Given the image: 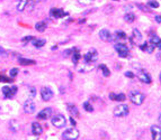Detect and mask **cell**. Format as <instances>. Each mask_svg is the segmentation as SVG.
Returning a JSON list of instances; mask_svg holds the SVG:
<instances>
[{
    "label": "cell",
    "instance_id": "6da1fadb",
    "mask_svg": "<svg viewBox=\"0 0 161 140\" xmlns=\"http://www.w3.org/2000/svg\"><path fill=\"white\" fill-rule=\"evenodd\" d=\"M129 98H130V100L133 104L135 105H141L143 102H144V99H145V96L143 93H141L140 91H131L130 93H129Z\"/></svg>",
    "mask_w": 161,
    "mask_h": 140
},
{
    "label": "cell",
    "instance_id": "7a4b0ae2",
    "mask_svg": "<svg viewBox=\"0 0 161 140\" xmlns=\"http://www.w3.org/2000/svg\"><path fill=\"white\" fill-rule=\"evenodd\" d=\"M62 138L64 140H77L79 138V130L76 129V128L66 129V130L63 132Z\"/></svg>",
    "mask_w": 161,
    "mask_h": 140
},
{
    "label": "cell",
    "instance_id": "3957f363",
    "mask_svg": "<svg viewBox=\"0 0 161 140\" xmlns=\"http://www.w3.org/2000/svg\"><path fill=\"white\" fill-rule=\"evenodd\" d=\"M51 122H52V125H54L55 128H63L66 123V119L64 118V115L56 114V115H53V117H52Z\"/></svg>",
    "mask_w": 161,
    "mask_h": 140
},
{
    "label": "cell",
    "instance_id": "277c9868",
    "mask_svg": "<svg viewBox=\"0 0 161 140\" xmlns=\"http://www.w3.org/2000/svg\"><path fill=\"white\" fill-rule=\"evenodd\" d=\"M113 113H114V115L117 117V118L125 117V115L129 114V106L125 104H118L115 109H114Z\"/></svg>",
    "mask_w": 161,
    "mask_h": 140
},
{
    "label": "cell",
    "instance_id": "5b68a950",
    "mask_svg": "<svg viewBox=\"0 0 161 140\" xmlns=\"http://www.w3.org/2000/svg\"><path fill=\"white\" fill-rule=\"evenodd\" d=\"M115 50L117 52V54L121 56V57H127L129 56V47L125 45V44H123V43H117L115 44Z\"/></svg>",
    "mask_w": 161,
    "mask_h": 140
},
{
    "label": "cell",
    "instance_id": "8992f818",
    "mask_svg": "<svg viewBox=\"0 0 161 140\" xmlns=\"http://www.w3.org/2000/svg\"><path fill=\"white\" fill-rule=\"evenodd\" d=\"M136 76H137V79L143 82V83H145V84H150L151 83V76L149 73H146L144 70H139L136 72Z\"/></svg>",
    "mask_w": 161,
    "mask_h": 140
},
{
    "label": "cell",
    "instance_id": "52a82bcc",
    "mask_svg": "<svg viewBox=\"0 0 161 140\" xmlns=\"http://www.w3.org/2000/svg\"><path fill=\"white\" fill-rule=\"evenodd\" d=\"M98 58V53L95 48H91L87 54L85 55V61L87 64H91V63H95Z\"/></svg>",
    "mask_w": 161,
    "mask_h": 140
},
{
    "label": "cell",
    "instance_id": "ba28073f",
    "mask_svg": "<svg viewBox=\"0 0 161 140\" xmlns=\"http://www.w3.org/2000/svg\"><path fill=\"white\" fill-rule=\"evenodd\" d=\"M17 93V88L16 86H4L2 88V94L6 99H11L14 98Z\"/></svg>",
    "mask_w": 161,
    "mask_h": 140
},
{
    "label": "cell",
    "instance_id": "9c48e42d",
    "mask_svg": "<svg viewBox=\"0 0 161 140\" xmlns=\"http://www.w3.org/2000/svg\"><path fill=\"white\" fill-rule=\"evenodd\" d=\"M41 96L43 101H50L53 98V91L50 88H42L41 89Z\"/></svg>",
    "mask_w": 161,
    "mask_h": 140
},
{
    "label": "cell",
    "instance_id": "30bf717a",
    "mask_svg": "<svg viewBox=\"0 0 161 140\" xmlns=\"http://www.w3.org/2000/svg\"><path fill=\"white\" fill-rule=\"evenodd\" d=\"M52 112H53V111H52L51 108H45V109L41 110L40 112L37 113V119H40V120H46V119L51 118Z\"/></svg>",
    "mask_w": 161,
    "mask_h": 140
},
{
    "label": "cell",
    "instance_id": "8fae6325",
    "mask_svg": "<svg viewBox=\"0 0 161 140\" xmlns=\"http://www.w3.org/2000/svg\"><path fill=\"white\" fill-rule=\"evenodd\" d=\"M36 110V105L35 103L33 102V101L30 100H27L24 103V111H25L26 113H28V114H32V113H34Z\"/></svg>",
    "mask_w": 161,
    "mask_h": 140
},
{
    "label": "cell",
    "instance_id": "7c38bea8",
    "mask_svg": "<svg viewBox=\"0 0 161 140\" xmlns=\"http://www.w3.org/2000/svg\"><path fill=\"white\" fill-rule=\"evenodd\" d=\"M99 37H100V39L104 40V42H112V40L114 39L113 35L109 33V30H107V29H101L100 31H99Z\"/></svg>",
    "mask_w": 161,
    "mask_h": 140
},
{
    "label": "cell",
    "instance_id": "4fadbf2b",
    "mask_svg": "<svg viewBox=\"0 0 161 140\" xmlns=\"http://www.w3.org/2000/svg\"><path fill=\"white\" fill-rule=\"evenodd\" d=\"M50 16L52 18H63L66 16V12L60 8H52L50 10Z\"/></svg>",
    "mask_w": 161,
    "mask_h": 140
},
{
    "label": "cell",
    "instance_id": "5bb4252c",
    "mask_svg": "<svg viewBox=\"0 0 161 140\" xmlns=\"http://www.w3.org/2000/svg\"><path fill=\"white\" fill-rule=\"evenodd\" d=\"M151 135L152 140H161V128L159 125H152Z\"/></svg>",
    "mask_w": 161,
    "mask_h": 140
},
{
    "label": "cell",
    "instance_id": "9a60e30c",
    "mask_svg": "<svg viewBox=\"0 0 161 140\" xmlns=\"http://www.w3.org/2000/svg\"><path fill=\"white\" fill-rule=\"evenodd\" d=\"M141 50H143V52H145V53H148V54H151V53H153L154 52V48H156V46L153 45V44H151L150 42H145V43H143V44H141Z\"/></svg>",
    "mask_w": 161,
    "mask_h": 140
},
{
    "label": "cell",
    "instance_id": "2e32d148",
    "mask_svg": "<svg viewBox=\"0 0 161 140\" xmlns=\"http://www.w3.org/2000/svg\"><path fill=\"white\" fill-rule=\"evenodd\" d=\"M32 132H33V135L36 136V137H38L43 133V128H42V125L38 123V122H33L32 123Z\"/></svg>",
    "mask_w": 161,
    "mask_h": 140
},
{
    "label": "cell",
    "instance_id": "e0dca14e",
    "mask_svg": "<svg viewBox=\"0 0 161 140\" xmlns=\"http://www.w3.org/2000/svg\"><path fill=\"white\" fill-rule=\"evenodd\" d=\"M109 99L114 101H125L126 96L124 93H118V94H115V93H111L109 94Z\"/></svg>",
    "mask_w": 161,
    "mask_h": 140
},
{
    "label": "cell",
    "instance_id": "ac0fdd59",
    "mask_svg": "<svg viewBox=\"0 0 161 140\" xmlns=\"http://www.w3.org/2000/svg\"><path fill=\"white\" fill-rule=\"evenodd\" d=\"M18 62H19L20 65H35V61L34 60H28V58H23V57H20L19 60H18Z\"/></svg>",
    "mask_w": 161,
    "mask_h": 140
},
{
    "label": "cell",
    "instance_id": "d6986e66",
    "mask_svg": "<svg viewBox=\"0 0 161 140\" xmlns=\"http://www.w3.org/2000/svg\"><path fill=\"white\" fill-rule=\"evenodd\" d=\"M68 110H69V112L71 113V115H75V117H79V111H78V109H77L76 105L71 104V103H68Z\"/></svg>",
    "mask_w": 161,
    "mask_h": 140
},
{
    "label": "cell",
    "instance_id": "ffe728a7",
    "mask_svg": "<svg viewBox=\"0 0 161 140\" xmlns=\"http://www.w3.org/2000/svg\"><path fill=\"white\" fill-rule=\"evenodd\" d=\"M27 2H28V0H18L17 10H18V11H23V10L27 7Z\"/></svg>",
    "mask_w": 161,
    "mask_h": 140
},
{
    "label": "cell",
    "instance_id": "44dd1931",
    "mask_svg": "<svg viewBox=\"0 0 161 140\" xmlns=\"http://www.w3.org/2000/svg\"><path fill=\"white\" fill-rule=\"evenodd\" d=\"M35 29L37 31H40V33H43V31H45L46 29V24L44 21H40V23H37L35 25Z\"/></svg>",
    "mask_w": 161,
    "mask_h": 140
},
{
    "label": "cell",
    "instance_id": "7402d4cb",
    "mask_svg": "<svg viewBox=\"0 0 161 140\" xmlns=\"http://www.w3.org/2000/svg\"><path fill=\"white\" fill-rule=\"evenodd\" d=\"M99 70L101 71V73H103V74H104V76H106V77L111 75V72H109L108 67H107L105 64H100V65H99Z\"/></svg>",
    "mask_w": 161,
    "mask_h": 140
},
{
    "label": "cell",
    "instance_id": "603a6c76",
    "mask_svg": "<svg viewBox=\"0 0 161 140\" xmlns=\"http://www.w3.org/2000/svg\"><path fill=\"white\" fill-rule=\"evenodd\" d=\"M46 44V40L45 39H34L33 40V45L40 48V47H43V46Z\"/></svg>",
    "mask_w": 161,
    "mask_h": 140
},
{
    "label": "cell",
    "instance_id": "cb8c5ba5",
    "mask_svg": "<svg viewBox=\"0 0 161 140\" xmlns=\"http://www.w3.org/2000/svg\"><path fill=\"white\" fill-rule=\"evenodd\" d=\"M124 19H125V21H127V23H133V21L135 20V15L132 14V12H127V14L124 16Z\"/></svg>",
    "mask_w": 161,
    "mask_h": 140
},
{
    "label": "cell",
    "instance_id": "d4e9b609",
    "mask_svg": "<svg viewBox=\"0 0 161 140\" xmlns=\"http://www.w3.org/2000/svg\"><path fill=\"white\" fill-rule=\"evenodd\" d=\"M133 38H134V40L135 42H141L142 39V35H141V33L137 29H133Z\"/></svg>",
    "mask_w": 161,
    "mask_h": 140
},
{
    "label": "cell",
    "instance_id": "484cf974",
    "mask_svg": "<svg viewBox=\"0 0 161 140\" xmlns=\"http://www.w3.org/2000/svg\"><path fill=\"white\" fill-rule=\"evenodd\" d=\"M41 0H28V2H27V7H28V9L30 10H33L35 8V6L40 2ZM26 7V8H27Z\"/></svg>",
    "mask_w": 161,
    "mask_h": 140
},
{
    "label": "cell",
    "instance_id": "4316f807",
    "mask_svg": "<svg viewBox=\"0 0 161 140\" xmlns=\"http://www.w3.org/2000/svg\"><path fill=\"white\" fill-rule=\"evenodd\" d=\"M27 93H28V98L32 100V99L36 95V90L33 88V86H30V88H27Z\"/></svg>",
    "mask_w": 161,
    "mask_h": 140
},
{
    "label": "cell",
    "instance_id": "83f0119b",
    "mask_svg": "<svg viewBox=\"0 0 161 140\" xmlns=\"http://www.w3.org/2000/svg\"><path fill=\"white\" fill-rule=\"evenodd\" d=\"M115 37L117 38V39H126L127 38V36H126V34L124 33V31H122V30H117L115 33Z\"/></svg>",
    "mask_w": 161,
    "mask_h": 140
},
{
    "label": "cell",
    "instance_id": "f1b7e54d",
    "mask_svg": "<svg viewBox=\"0 0 161 140\" xmlns=\"http://www.w3.org/2000/svg\"><path fill=\"white\" fill-rule=\"evenodd\" d=\"M159 42H160V38H159L157 35H152L151 37H150V43H151V44H153L156 47H157V45L159 44Z\"/></svg>",
    "mask_w": 161,
    "mask_h": 140
},
{
    "label": "cell",
    "instance_id": "f546056e",
    "mask_svg": "<svg viewBox=\"0 0 161 140\" xmlns=\"http://www.w3.org/2000/svg\"><path fill=\"white\" fill-rule=\"evenodd\" d=\"M81 58V55H80V53L79 52H75L73 53V55H72V61H73V63L75 64H78V62H79V60Z\"/></svg>",
    "mask_w": 161,
    "mask_h": 140
},
{
    "label": "cell",
    "instance_id": "4dcf8cb0",
    "mask_svg": "<svg viewBox=\"0 0 161 140\" xmlns=\"http://www.w3.org/2000/svg\"><path fill=\"white\" fill-rule=\"evenodd\" d=\"M83 109H85L87 112H92V111H94V108H92V105H91L89 102H85V103H83Z\"/></svg>",
    "mask_w": 161,
    "mask_h": 140
},
{
    "label": "cell",
    "instance_id": "1f68e13d",
    "mask_svg": "<svg viewBox=\"0 0 161 140\" xmlns=\"http://www.w3.org/2000/svg\"><path fill=\"white\" fill-rule=\"evenodd\" d=\"M18 128H19V125H17V122H16V121L13 120L11 122H10V129L14 131V132H16V131L18 130Z\"/></svg>",
    "mask_w": 161,
    "mask_h": 140
},
{
    "label": "cell",
    "instance_id": "d6a6232c",
    "mask_svg": "<svg viewBox=\"0 0 161 140\" xmlns=\"http://www.w3.org/2000/svg\"><path fill=\"white\" fill-rule=\"evenodd\" d=\"M18 69H16V67H14V69H11V70L9 71V75L11 79H14V77H16L17 76V74H18Z\"/></svg>",
    "mask_w": 161,
    "mask_h": 140
},
{
    "label": "cell",
    "instance_id": "836d02e7",
    "mask_svg": "<svg viewBox=\"0 0 161 140\" xmlns=\"http://www.w3.org/2000/svg\"><path fill=\"white\" fill-rule=\"evenodd\" d=\"M148 6H149L150 8H158V7H159V2L156 1V0H150V1L148 2Z\"/></svg>",
    "mask_w": 161,
    "mask_h": 140
},
{
    "label": "cell",
    "instance_id": "e575fe53",
    "mask_svg": "<svg viewBox=\"0 0 161 140\" xmlns=\"http://www.w3.org/2000/svg\"><path fill=\"white\" fill-rule=\"evenodd\" d=\"M35 39L33 36H26V37H23L21 38V42L23 43H30V42H33V40Z\"/></svg>",
    "mask_w": 161,
    "mask_h": 140
},
{
    "label": "cell",
    "instance_id": "d590c367",
    "mask_svg": "<svg viewBox=\"0 0 161 140\" xmlns=\"http://www.w3.org/2000/svg\"><path fill=\"white\" fill-rule=\"evenodd\" d=\"M13 80H10V77H7L5 75H0V82H6V83H10Z\"/></svg>",
    "mask_w": 161,
    "mask_h": 140
},
{
    "label": "cell",
    "instance_id": "8d00e7d4",
    "mask_svg": "<svg viewBox=\"0 0 161 140\" xmlns=\"http://www.w3.org/2000/svg\"><path fill=\"white\" fill-rule=\"evenodd\" d=\"M79 2H80V4H82V5L89 6V5H91V4L94 2V0H79Z\"/></svg>",
    "mask_w": 161,
    "mask_h": 140
},
{
    "label": "cell",
    "instance_id": "74e56055",
    "mask_svg": "<svg viewBox=\"0 0 161 140\" xmlns=\"http://www.w3.org/2000/svg\"><path fill=\"white\" fill-rule=\"evenodd\" d=\"M137 7H140V8H141V10H143V11H146V12H149V11H150V9H148L145 6L141 5V4H137Z\"/></svg>",
    "mask_w": 161,
    "mask_h": 140
},
{
    "label": "cell",
    "instance_id": "f35d334b",
    "mask_svg": "<svg viewBox=\"0 0 161 140\" xmlns=\"http://www.w3.org/2000/svg\"><path fill=\"white\" fill-rule=\"evenodd\" d=\"M125 76H127V77H130V79H133V77H134L135 75L133 74L132 72H126V73H125Z\"/></svg>",
    "mask_w": 161,
    "mask_h": 140
},
{
    "label": "cell",
    "instance_id": "ab89813d",
    "mask_svg": "<svg viewBox=\"0 0 161 140\" xmlns=\"http://www.w3.org/2000/svg\"><path fill=\"white\" fill-rule=\"evenodd\" d=\"M70 122H71V125H73V127L76 125V120H75V119H73L72 117H71V118H70Z\"/></svg>",
    "mask_w": 161,
    "mask_h": 140
},
{
    "label": "cell",
    "instance_id": "60d3db41",
    "mask_svg": "<svg viewBox=\"0 0 161 140\" xmlns=\"http://www.w3.org/2000/svg\"><path fill=\"white\" fill-rule=\"evenodd\" d=\"M156 21L159 23V24H161V16H156Z\"/></svg>",
    "mask_w": 161,
    "mask_h": 140
},
{
    "label": "cell",
    "instance_id": "b9f144b4",
    "mask_svg": "<svg viewBox=\"0 0 161 140\" xmlns=\"http://www.w3.org/2000/svg\"><path fill=\"white\" fill-rule=\"evenodd\" d=\"M4 53H5V50H4V48L0 46V54H4Z\"/></svg>",
    "mask_w": 161,
    "mask_h": 140
},
{
    "label": "cell",
    "instance_id": "7bdbcfd3",
    "mask_svg": "<svg viewBox=\"0 0 161 140\" xmlns=\"http://www.w3.org/2000/svg\"><path fill=\"white\" fill-rule=\"evenodd\" d=\"M158 47H159V50H161V39H160V42H159V44H158Z\"/></svg>",
    "mask_w": 161,
    "mask_h": 140
},
{
    "label": "cell",
    "instance_id": "ee69618b",
    "mask_svg": "<svg viewBox=\"0 0 161 140\" xmlns=\"http://www.w3.org/2000/svg\"><path fill=\"white\" fill-rule=\"evenodd\" d=\"M158 120H159V123H160V125H161V114L159 115V119H158Z\"/></svg>",
    "mask_w": 161,
    "mask_h": 140
},
{
    "label": "cell",
    "instance_id": "f6af8a7d",
    "mask_svg": "<svg viewBox=\"0 0 161 140\" xmlns=\"http://www.w3.org/2000/svg\"><path fill=\"white\" fill-rule=\"evenodd\" d=\"M160 83H161V73H160Z\"/></svg>",
    "mask_w": 161,
    "mask_h": 140
},
{
    "label": "cell",
    "instance_id": "bcb514c9",
    "mask_svg": "<svg viewBox=\"0 0 161 140\" xmlns=\"http://www.w3.org/2000/svg\"><path fill=\"white\" fill-rule=\"evenodd\" d=\"M41 1H44V0H41Z\"/></svg>",
    "mask_w": 161,
    "mask_h": 140
},
{
    "label": "cell",
    "instance_id": "7dc6e473",
    "mask_svg": "<svg viewBox=\"0 0 161 140\" xmlns=\"http://www.w3.org/2000/svg\"><path fill=\"white\" fill-rule=\"evenodd\" d=\"M114 1H116V0H114Z\"/></svg>",
    "mask_w": 161,
    "mask_h": 140
}]
</instances>
